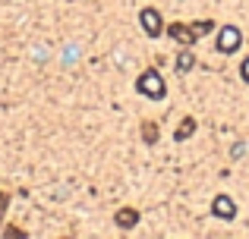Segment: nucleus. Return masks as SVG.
<instances>
[{
	"label": "nucleus",
	"mask_w": 249,
	"mask_h": 239,
	"mask_svg": "<svg viewBox=\"0 0 249 239\" xmlns=\"http://www.w3.org/2000/svg\"><path fill=\"white\" fill-rule=\"evenodd\" d=\"M193 132H196V120H193V117H186V120H180V126H177L174 139H177V142H186Z\"/></svg>",
	"instance_id": "8"
},
{
	"label": "nucleus",
	"mask_w": 249,
	"mask_h": 239,
	"mask_svg": "<svg viewBox=\"0 0 249 239\" xmlns=\"http://www.w3.org/2000/svg\"><path fill=\"white\" fill-rule=\"evenodd\" d=\"M167 35L174 38L180 48H193V44L199 41L196 29H193V25H183V22H170V25H167Z\"/></svg>",
	"instance_id": "4"
},
{
	"label": "nucleus",
	"mask_w": 249,
	"mask_h": 239,
	"mask_svg": "<svg viewBox=\"0 0 249 239\" xmlns=\"http://www.w3.org/2000/svg\"><path fill=\"white\" fill-rule=\"evenodd\" d=\"M139 25H142V32H145L148 38H161V35H164V25H161V13H158V10H152V6H145V10L139 13Z\"/></svg>",
	"instance_id": "3"
},
{
	"label": "nucleus",
	"mask_w": 249,
	"mask_h": 239,
	"mask_svg": "<svg viewBox=\"0 0 249 239\" xmlns=\"http://www.w3.org/2000/svg\"><path fill=\"white\" fill-rule=\"evenodd\" d=\"M212 214L218 217V221L231 223L233 217H237V205H233V198H231V195H214V202H212Z\"/></svg>",
	"instance_id": "5"
},
{
	"label": "nucleus",
	"mask_w": 249,
	"mask_h": 239,
	"mask_svg": "<svg viewBox=\"0 0 249 239\" xmlns=\"http://www.w3.org/2000/svg\"><path fill=\"white\" fill-rule=\"evenodd\" d=\"M6 208H10V198H6V192H0V221L6 217Z\"/></svg>",
	"instance_id": "11"
},
{
	"label": "nucleus",
	"mask_w": 249,
	"mask_h": 239,
	"mask_svg": "<svg viewBox=\"0 0 249 239\" xmlns=\"http://www.w3.org/2000/svg\"><path fill=\"white\" fill-rule=\"evenodd\" d=\"M3 236H19V239H22L25 233H22V230H13V227H10V230H3Z\"/></svg>",
	"instance_id": "14"
},
{
	"label": "nucleus",
	"mask_w": 249,
	"mask_h": 239,
	"mask_svg": "<svg viewBox=\"0 0 249 239\" xmlns=\"http://www.w3.org/2000/svg\"><path fill=\"white\" fill-rule=\"evenodd\" d=\"M214 48L221 50V54H233V50L243 48V32L237 29V25H221L218 38H214Z\"/></svg>",
	"instance_id": "2"
},
{
	"label": "nucleus",
	"mask_w": 249,
	"mask_h": 239,
	"mask_svg": "<svg viewBox=\"0 0 249 239\" xmlns=\"http://www.w3.org/2000/svg\"><path fill=\"white\" fill-rule=\"evenodd\" d=\"M243 154H246V145H243V142H237V145H233V151H231V158L237 160V158H243Z\"/></svg>",
	"instance_id": "12"
},
{
	"label": "nucleus",
	"mask_w": 249,
	"mask_h": 239,
	"mask_svg": "<svg viewBox=\"0 0 249 239\" xmlns=\"http://www.w3.org/2000/svg\"><path fill=\"white\" fill-rule=\"evenodd\" d=\"M136 92L145 95L148 101H161V98H164V92H167V85H164V79H161L158 69H145V73L136 79Z\"/></svg>",
	"instance_id": "1"
},
{
	"label": "nucleus",
	"mask_w": 249,
	"mask_h": 239,
	"mask_svg": "<svg viewBox=\"0 0 249 239\" xmlns=\"http://www.w3.org/2000/svg\"><path fill=\"white\" fill-rule=\"evenodd\" d=\"M193 66H196V54H193V48H183L180 54H177L174 69H177L180 76H186V73H193Z\"/></svg>",
	"instance_id": "7"
},
{
	"label": "nucleus",
	"mask_w": 249,
	"mask_h": 239,
	"mask_svg": "<svg viewBox=\"0 0 249 239\" xmlns=\"http://www.w3.org/2000/svg\"><path fill=\"white\" fill-rule=\"evenodd\" d=\"M142 139H145L148 145H155V142H158V123H145V126H142Z\"/></svg>",
	"instance_id": "9"
},
{
	"label": "nucleus",
	"mask_w": 249,
	"mask_h": 239,
	"mask_svg": "<svg viewBox=\"0 0 249 239\" xmlns=\"http://www.w3.org/2000/svg\"><path fill=\"white\" fill-rule=\"evenodd\" d=\"M114 223H117L120 230H133L136 223H139V211H136V208H120V211L114 214Z\"/></svg>",
	"instance_id": "6"
},
{
	"label": "nucleus",
	"mask_w": 249,
	"mask_h": 239,
	"mask_svg": "<svg viewBox=\"0 0 249 239\" xmlns=\"http://www.w3.org/2000/svg\"><path fill=\"white\" fill-rule=\"evenodd\" d=\"M193 29H196V35L202 38V35H208V32L214 29V22H212V19H202V22H199V25H193Z\"/></svg>",
	"instance_id": "10"
},
{
	"label": "nucleus",
	"mask_w": 249,
	"mask_h": 239,
	"mask_svg": "<svg viewBox=\"0 0 249 239\" xmlns=\"http://www.w3.org/2000/svg\"><path fill=\"white\" fill-rule=\"evenodd\" d=\"M240 76H243V82H249V57L240 63Z\"/></svg>",
	"instance_id": "13"
}]
</instances>
